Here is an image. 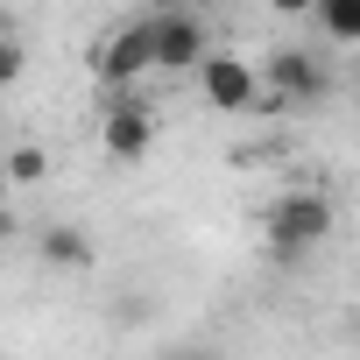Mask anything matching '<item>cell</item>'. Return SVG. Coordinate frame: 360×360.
<instances>
[{"instance_id":"obj_1","label":"cell","mask_w":360,"mask_h":360,"mask_svg":"<svg viewBox=\"0 0 360 360\" xmlns=\"http://www.w3.org/2000/svg\"><path fill=\"white\" fill-rule=\"evenodd\" d=\"M325 233H332V205L318 191H290L269 205V248L276 255H311Z\"/></svg>"},{"instance_id":"obj_2","label":"cell","mask_w":360,"mask_h":360,"mask_svg":"<svg viewBox=\"0 0 360 360\" xmlns=\"http://www.w3.org/2000/svg\"><path fill=\"white\" fill-rule=\"evenodd\" d=\"M198 85H205V106H219V113H248L255 99H262V71L255 64H240V57H205L198 64Z\"/></svg>"},{"instance_id":"obj_3","label":"cell","mask_w":360,"mask_h":360,"mask_svg":"<svg viewBox=\"0 0 360 360\" xmlns=\"http://www.w3.org/2000/svg\"><path fill=\"white\" fill-rule=\"evenodd\" d=\"M141 71H155V22H127V29L99 50V78H106V85H134Z\"/></svg>"},{"instance_id":"obj_4","label":"cell","mask_w":360,"mask_h":360,"mask_svg":"<svg viewBox=\"0 0 360 360\" xmlns=\"http://www.w3.org/2000/svg\"><path fill=\"white\" fill-rule=\"evenodd\" d=\"M212 50H205V22H191V15H162L155 22V71H198Z\"/></svg>"},{"instance_id":"obj_5","label":"cell","mask_w":360,"mask_h":360,"mask_svg":"<svg viewBox=\"0 0 360 360\" xmlns=\"http://www.w3.org/2000/svg\"><path fill=\"white\" fill-rule=\"evenodd\" d=\"M262 78H269L283 99H318V92H325V64H318L311 50H276V57L262 64Z\"/></svg>"},{"instance_id":"obj_6","label":"cell","mask_w":360,"mask_h":360,"mask_svg":"<svg viewBox=\"0 0 360 360\" xmlns=\"http://www.w3.org/2000/svg\"><path fill=\"white\" fill-rule=\"evenodd\" d=\"M148 141H155V120L141 106H106V155L134 162V155H148Z\"/></svg>"},{"instance_id":"obj_7","label":"cell","mask_w":360,"mask_h":360,"mask_svg":"<svg viewBox=\"0 0 360 360\" xmlns=\"http://www.w3.org/2000/svg\"><path fill=\"white\" fill-rule=\"evenodd\" d=\"M43 255L64 262V269H85V262H92V240H85L78 226H50V233H43Z\"/></svg>"},{"instance_id":"obj_8","label":"cell","mask_w":360,"mask_h":360,"mask_svg":"<svg viewBox=\"0 0 360 360\" xmlns=\"http://www.w3.org/2000/svg\"><path fill=\"white\" fill-rule=\"evenodd\" d=\"M318 29L339 43H360V0H318Z\"/></svg>"},{"instance_id":"obj_9","label":"cell","mask_w":360,"mask_h":360,"mask_svg":"<svg viewBox=\"0 0 360 360\" xmlns=\"http://www.w3.org/2000/svg\"><path fill=\"white\" fill-rule=\"evenodd\" d=\"M36 176H43V148H15V155H8V184H22V191H29Z\"/></svg>"},{"instance_id":"obj_10","label":"cell","mask_w":360,"mask_h":360,"mask_svg":"<svg viewBox=\"0 0 360 360\" xmlns=\"http://www.w3.org/2000/svg\"><path fill=\"white\" fill-rule=\"evenodd\" d=\"M22 64H29V50H22V36L8 29V50H0V78H8V85H15V78H22Z\"/></svg>"},{"instance_id":"obj_11","label":"cell","mask_w":360,"mask_h":360,"mask_svg":"<svg viewBox=\"0 0 360 360\" xmlns=\"http://www.w3.org/2000/svg\"><path fill=\"white\" fill-rule=\"evenodd\" d=\"M276 15H318V0H269Z\"/></svg>"}]
</instances>
